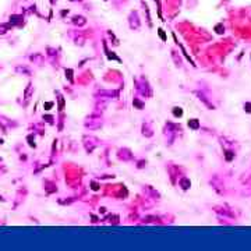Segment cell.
Instances as JSON below:
<instances>
[{"label": "cell", "instance_id": "cell-3", "mask_svg": "<svg viewBox=\"0 0 251 251\" xmlns=\"http://www.w3.org/2000/svg\"><path fill=\"white\" fill-rule=\"evenodd\" d=\"M159 35H161V37H162V38H163V39H165V34H163V32H162V31H159Z\"/></svg>", "mask_w": 251, "mask_h": 251}, {"label": "cell", "instance_id": "cell-1", "mask_svg": "<svg viewBox=\"0 0 251 251\" xmlns=\"http://www.w3.org/2000/svg\"><path fill=\"white\" fill-rule=\"evenodd\" d=\"M188 125H191V127H197V125H198V123H197V122H190V123H188Z\"/></svg>", "mask_w": 251, "mask_h": 251}, {"label": "cell", "instance_id": "cell-2", "mask_svg": "<svg viewBox=\"0 0 251 251\" xmlns=\"http://www.w3.org/2000/svg\"><path fill=\"white\" fill-rule=\"evenodd\" d=\"M175 115H176V116H180V115H182V110H180V109L177 110V108H176V110H175Z\"/></svg>", "mask_w": 251, "mask_h": 251}]
</instances>
